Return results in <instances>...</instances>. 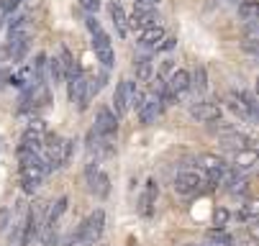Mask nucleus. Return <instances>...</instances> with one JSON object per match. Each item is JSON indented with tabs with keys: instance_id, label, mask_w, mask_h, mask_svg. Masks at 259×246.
<instances>
[{
	"instance_id": "f257e3e1",
	"label": "nucleus",
	"mask_w": 259,
	"mask_h": 246,
	"mask_svg": "<svg viewBox=\"0 0 259 246\" xmlns=\"http://www.w3.org/2000/svg\"><path fill=\"white\" fill-rule=\"evenodd\" d=\"M18 162H21V182H23V190L26 192L39 190V185L44 182V177L49 174V167L41 159V154L21 144L18 146Z\"/></svg>"
},
{
	"instance_id": "f03ea898",
	"label": "nucleus",
	"mask_w": 259,
	"mask_h": 246,
	"mask_svg": "<svg viewBox=\"0 0 259 246\" xmlns=\"http://www.w3.org/2000/svg\"><path fill=\"white\" fill-rule=\"evenodd\" d=\"M41 149H44V162H47L49 172L52 169H62L69 162V157H72V141L69 138H62V136H49L47 133Z\"/></svg>"
},
{
	"instance_id": "7ed1b4c3",
	"label": "nucleus",
	"mask_w": 259,
	"mask_h": 246,
	"mask_svg": "<svg viewBox=\"0 0 259 246\" xmlns=\"http://www.w3.org/2000/svg\"><path fill=\"white\" fill-rule=\"evenodd\" d=\"M103 228H105V213L98 208V210H93V213L80 223L75 241H77V243H82V246H93V243L103 236Z\"/></svg>"
},
{
	"instance_id": "20e7f679",
	"label": "nucleus",
	"mask_w": 259,
	"mask_h": 246,
	"mask_svg": "<svg viewBox=\"0 0 259 246\" xmlns=\"http://www.w3.org/2000/svg\"><path fill=\"white\" fill-rule=\"evenodd\" d=\"M203 185H208V180L198 169H182L175 177V192H180V195H195V192H200Z\"/></svg>"
},
{
	"instance_id": "39448f33",
	"label": "nucleus",
	"mask_w": 259,
	"mask_h": 246,
	"mask_svg": "<svg viewBox=\"0 0 259 246\" xmlns=\"http://www.w3.org/2000/svg\"><path fill=\"white\" fill-rule=\"evenodd\" d=\"M200 167H203V174H205L208 185H221V180H224V174L229 169V162L224 157H218V154H203Z\"/></svg>"
},
{
	"instance_id": "423d86ee",
	"label": "nucleus",
	"mask_w": 259,
	"mask_h": 246,
	"mask_svg": "<svg viewBox=\"0 0 259 246\" xmlns=\"http://www.w3.org/2000/svg\"><path fill=\"white\" fill-rule=\"evenodd\" d=\"M67 80H69V103L77 105V111H85L88 103H90V97H93L90 82L82 77V72L72 75V77H67Z\"/></svg>"
},
{
	"instance_id": "0eeeda50",
	"label": "nucleus",
	"mask_w": 259,
	"mask_h": 246,
	"mask_svg": "<svg viewBox=\"0 0 259 246\" xmlns=\"http://www.w3.org/2000/svg\"><path fill=\"white\" fill-rule=\"evenodd\" d=\"M93 52H95L98 62L103 64V69H110L116 64V52H113V44H110V36L105 31L93 33Z\"/></svg>"
},
{
	"instance_id": "6e6552de",
	"label": "nucleus",
	"mask_w": 259,
	"mask_h": 246,
	"mask_svg": "<svg viewBox=\"0 0 259 246\" xmlns=\"http://www.w3.org/2000/svg\"><path fill=\"white\" fill-rule=\"evenodd\" d=\"M98 138H113L118 133V116L110 108H98L95 113V131Z\"/></svg>"
},
{
	"instance_id": "1a4fd4ad",
	"label": "nucleus",
	"mask_w": 259,
	"mask_h": 246,
	"mask_svg": "<svg viewBox=\"0 0 259 246\" xmlns=\"http://www.w3.org/2000/svg\"><path fill=\"white\" fill-rule=\"evenodd\" d=\"M85 180H88V187H90L93 195H98V198H108V192H110V177H108V174H105L95 162L88 164V169H85Z\"/></svg>"
},
{
	"instance_id": "9d476101",
	"label": "nucleus",
	"mask_w": 259,
	"mask_h": 246,
	"mask_svg": "<svg viewBox=\"0 0 259 246\" xmlns=\"http://www.w3.org/2000/svg\"><path fill=\"white\" fill-rule=\"evenodd\" d=\"M190 116L198 123H215V121H221V105L213 100H198L190 105Z\"/></svg>"
},
{
	"instance_id": "9b49d317",
	"label": "nucleus",
	"mask_w": 259,
	"mask_h": 246,
	"mask_svg": "<svg viewBox=\"0 0 259 246\" xmlns=\"http://www.w3.org/2000/svg\"><path fill=\"white\" fill-rule=\"evenodd\" d=\"M162 97L159 95H154V92H149V95H144V103L139 105V121L144 123V126H149V123H154L157 121V116L162 113Z\"/></svg>"
},
{
	"instance_id": "f8f14e48",
	"label": "nucleus",
	"mask_w": 259,
	"mask_h": 246,
	"mask_svg": "<svg viewBox=\"0 0 259 246\" xmlns=\"http://www.w3.org/2000/svg\"><path fill=\"white\" fill-rule=\"evenodd\" d=\"M134 90H136V85L131 80H121L118 82V87L113 92V108H116L113 113L116 116H126L131 111V95H134Z\"/></svg>"
},
{
	"instance_id": "ddd939ff",
	"label": "nucleus",
	"mask_w": 259,
	"mask_h": 246,
	"mask_svg": "<svg viewBox=\"0 0 259 246\" xmlns=\"http://www.w3.org/2000/svg\"><path fill=\"white\" fill-rule=\"evenodd\" d=\"M44 138H47V126H44V121L33 118V121L28 123V128L23 131V146H28V149H33V152H41Z\"/></svg>"
},
{
	"instance_id": "4468645a",
	"label": "nucleus",
	"mask_w": 259,
	"mask_h": 246,
	"mask_svg": "<svg viewBox=\"0 0 259 246\" xmlns=\"http://www.w3.org/2000/svg\"><path fill=\"white\" fill-rule=\"evenodd\" d=\"M188 90H190V72H185V69H175L169 82H167V92L172 95V100H177Z\"/></svg>"
},
{
	"instance_id": "2eb2a0df",
	"label": "nucleus",
	"mask_w": 259,
	"mask_h": 246,
	"mask_svg": "<svg viewBox=\"0 0 259 246\" xmlns=\"http://www.w3.org/2000/svg\"><path fill=\"white\" fill-rule=\"evenodd\" d=\"M157 21H159V16H157L154 8H139V6H134V13H131V18H128V26H131L134 31H141V28H146V26H154Z\"/></svg>"
},
{
	"instance_id": "dca6fc26",
	"label": "nucleus",
	"mask_w": 259,
	"mask_h": 246,
	"mask_svg": "<svg viewBox=\"0 0 259 246\" xmlns=\"http://www.w3.org/2000/svg\"><path fill=\"white\" fill-rule=\"evenodd\" d=\"M164 36H167V31H164L159 23H154V26L141 28V33H139V44H141L144 49H159V44H162Z\"/></svg>"
},
{
	"instance_id": "f3484780",
	"label": "nucleus",
	"mask_w": 259,
	"mask_h": 246,
	"mask_svg": "<svg viewBox=\"0 0 259 246\" xmlns=\"http://www.w3.org/2000/svg\"><path fill=\"white\" fill-rule=\"evenodd\" d=\"M31 36H33V26L26 16L16 18L8 28V41H31Z\"/></svg>"
},
{
	"instance_id": "a211bd4d",
	"label": "nucleus",
	"mask_w": 259,
	"mask_h": 246,
	"mask_svg": "<svg viewBox=\"0 0 259 246\" xmlns=\"http://www.w3.org/2000/svg\"><path fill=\"white\" fill-rule=\"evenodd\" d=\"M254 164H256V152H254V146H246V149L234 152L229 167L236 172H249V169H254Z\"/></svg>"
},
{
	"instance_id": "6ab92c4d",
	"label": "nucleus",
	"mask_w": 259,
	"mask_h": 246,
	"mask_svg": "<svg viewBox=\"0 0 259 246\" xmlns=\"http://www.w3.org/2000/svg\"><path fill=\"white\" fill-rule=\"evenodd\" d=\"M157 195H159V187H157V180H149L144 187V195L139 200L141 205V216H152V210H154V203H157Z\"/></svg>"
},
{
	"instance_id": "aec40b11",
	"label": "nucleus",
	"mask_w": 259,
	"mask_h": 246,
	"mask_svg": "<svg viewBox=\"0 0 259 246\" xmlns=\"http://www.w3.org/2000/svg\"><path fill=\"white\" fill-rule=\"evenodd\" d=\"M108 13H110V21H113V26L118 31V36L126 39L128 36V18H126V11L121 8V3H110L108 6Z\"/></svg>"
},
{
	"instance_id": "412c9836",
	"label": "nucleus",
	"mask_w": 259,
	"mask_h": 246,
	"mask_svg": "<svg viewBox=\"0 0 259 246\" xmlns=\"http://www.w3.org/2000/svg\"><path fill=\"white\" fill-rule=\"evenodd\" d=\"M67 198H59L57 203H52L49 205V210L44 213V231H54V226H57V221L62 218V213L67 210Z\"/></svg>"
},
{
	"instance_id": "4be33fe9",
	"label": "nucleus",
	"mask_w": 259,
	"mask_h": 246,
	"mask_svg": "<svg viewBox=\"0 0 259 246\" xmlns=\"http://www.w3.org/2000/svg\"><path fill=\"white\" fill-rule=\"evenodd\" d=\"M134 75L139 82H149L154 77V62L152 57H136L134 59Z\"/></svg>"
},
{
	"instance_id": "5701e85b",
	"label": "nucleus",
	"mask_w": 259,
	"mask_h": 246,
	"mask_svg": "<svg viewBox=\"0 0 259 246\" xmlns=\"http://www.w3.org/2000/svg\"><path fill=\"white\" fill-rule=\"evenodd\" d=\"M221 146H224V149H231V152H239V149L254 146V141H251L249 136H244V133H236V131H231V133H226L224 138H221Z\"/></svg>"
},
{
	"instance_id": "b1692460",
	"label": "nucleus",
	"mask_w": 259,
	"mask_h": 246,
	"mask_svg": "<svg viewBox=\"0 0 259 246\" xmlns=\"http://www.w3.org/2000/svg\"><path fill=\"white\" fill-rule=\"evenodd\" d=\"M47 77H49V82H54V85H59V82H64V69H62V64H59V57H47Z\"/></svg>"
},
{
	"instance_id": "393cba45",
	"label": "nucleus",
	"mask_w": 259,
	"mask_h": 246,
	"mask_svg": "<svg viewBox=\"0 0 259 246\" xmlns=\"http://www.w3.org/2000/svg\"><path fill=\"white\" fill-rule=\"evenodd\" d=\"M208 241H210V246H234V243H236V238H234L231 233H226V228H213V231H208Z\"/></svg>"
},
{
	"instance_id": "a878e982",
	"label": "nucleus",
	"mask_w": 259,
	"mask_h": 246,
	"mask_svg": "<svg viewBox=\"0 0 259 246\" xmlns=\"http://www.w3.org/2000/svg\"><path fill=\"white\" fill-rule=\"evenodd\" d=\"M226 103H229V108H231L234 113H239L241 118H251L249 111H246V103H244V97H241V90H239V92H229Z\"/></svg>"
},
{
	"instance_id": "bb28decb",
	"label": "nucleus",
	"mask_w": 259,
	"mask_h": 246,
	"mask_svg": "<svg viewBox=\"0 0 259 246\" xmlns=\"http://www.w3.org/2000/svg\"><path fill=\"white\" fill-rule=\"evenodd\" d=\"M239 16L244 18L246 26H256V3L254 0H244V3H239Z\"/></svg>"
},
{
	"instance_id": "cd10ccee",
	"label": "nucleus",
	"mask_w": 259,
	"mask_h": 246,
	"mask_svg": "<svg viewBox=\"0 0 259 246\" xmlns=\"http://www.w3.org/2000/svg\"><path fill=\"white\" fill-rule=\"evenodd\" d=\"M190 87L198 90V92H205L208 90V72H205V67H195V72L190 77Z\"/></svg>"
},
{
	"instance_id": "c85d7f7f",
	"label": "nucleus",
	"mask_w": 259,
	"mask_h": 246,
	"mask_svg": "<svg viewBox=\"0 0 259 246\" xmlns=\"http://www.w3.org/2000/svg\"><path fill=\"white\" fill-rule=\"evenodd\" d=\"M241 97H244V103H246V111H249V116H251V121H254V118H256V113H259L254 92H249V90H241Z\"/></svg>"
},
{
	"instance_id": "c756f323",
	"label": "nucleus",
	"mask_w": 259,
	"mask_h": 246,
	"mask_svg": "<svg viewBox=\"0 0 259 246\" xmlns=\"http://www.w3.org/2000/svg\"><path fill=\"white\" fill-rule=\"evenodd\" d=\"M254 216H256V203H254V200H249V203L239 210V213H236V218H239V221H251Z\"/></svg>"
},
{
	"instance_id": "7c9ffc66",
	"label": "nucleus",
	"mask_w": 259,
	"mask_h": 246,
	"mask_svg": "<svg viewBox=\"0 0 259 246\" xmlns=\"http://www.w3.org/2000/svg\"><path fill=\"white\" fill-rule=\"evenodd\" d=\"M213 223H215V228H226V223H229V210H226V208H218L215 213H213Z\"/></svg>"
},
{
	"instance_id": "2f4dec72",
	"label": "nucleus",
	"mask_w": 259,
	"mask_h": 246,
	"mask_svg": "<svg viewBox=\"0 0 259 246\" xmlns=\"http://www.w3.org/2000/svg\"><path fill=\"white\" fill-rule=\"evenodd\" d=\"M105 82H108V72L103 69V72H100V75H98V77H95V80L90 82V92H93V95H98V92H100V90L105 87Z\"/></svg>"
},
{
	"instance_id": "473e14b6",
	"label": "nucleus",
	"mask_w": 259,
	"mask_h": 246,
	"mask_svg": "<svg viewBox=\"0 0 259 246\" xmlns=\"http://www.w3.org/2000/svg\"><path fill=\"white\" fill-rule=\"evenodd\" d=\"M11 218H13L11 208H0V231H6L11 226Z\"/></svg>"
},
{
	"instance_id": "72a5a7b5",
	"label": "nucleus",
	"mask_w": 259,
	"mask_h": 246,
	"mask_svg": "<svg viewBox=\"0 0 259 246\" xmlns=\"http://www.w3.org/2000/svg\"><path fill=\"white\" fill-rule=\"evenodd\" d=\"M80 6L88 11V13H95L100 8V0H80Z\"/></svg>"
},
{
	"instance_id": "f704fd0d",
	"label": "nucleus",
	"mask_w": 259,
	"mask_h": 246,
	"mask_svg": "<svg viewBox=\"0 0 259 246\" xmlns=\"http://www.w3.org/2000/svg\"><path fill=\"white\" fill-rule=\"evenodd\" d=\"M88 28H90V33H98V31H103L95 16H88Z\"/></svg>"
},
{
	"instance_id": "c9c22d12",
	"label": "nucleus",
	"mask_w": 259,
	"mask_h": 246,
	"mask_svg": "<svg viewBox=\"0 0 259 246\" xmlns=\"http://www.w3.org/2000/svg\"><path fill=\"white\" fill-rule=\"evenodd\" d=\"M154 3L157 0H134V6H139V8H154Z\"/></svg>"
},
{
	"instance_id": "e433bc0d",
	"label": "nucleus",
	"mask_w": 259,
	"mask_h": 246,
	"mask_svg": "<svg viewBox=\"0 0 259 246\" xmlns=\"http://www.w3.org/2000/svg\"><path fill=\"white\" fill-rule=\"evenodd\" d=\"M6 80H8V77H6V72H3V69H0V87L6 85Z\"/></svg>"
},
{
	"instance_id": "4c0bfd02",
	"label": "nucleus",
	"mask_w": 259,
	"mask_h": 246,
	"mask_svg": "<svg viewBox=\"0 0 259 246\" xmlns=\"http://www.w3.org/2000/svg\"><path fill=\"white\" fill-rule=\"evenodd\" d=\"M0 16H6V0H0Z\"/></svg>"
},
{
	"instance_id": "58836bf2",
	"label": "nucleus",
	"mask_w": 259,
	"mask_h": 246,
	"mask_svg": "<svg viewBox=\"0 0 259 246\" xmlns=\"http://www.w3.org/2000/svg\"><path fill=\"white\" fill-rule=\"evenodd\" d=\"M185 246H210V243H185Z\"/></svg>"
},
{
	"instance_id": "ea45409f",
	"label": "nucleus",
	"mask_w": 259,
	"mask_h": 246,
	"mask_svg": "<svg viewBox=\"0 0 259 246\" xmlns=\"http://www.w3.org/2000/svg\"><path fill=\"white\" fill-rule=\"evenodd\" d=\"M231 3H244V0H231Z\"/></svg>"
}]
</instances>
